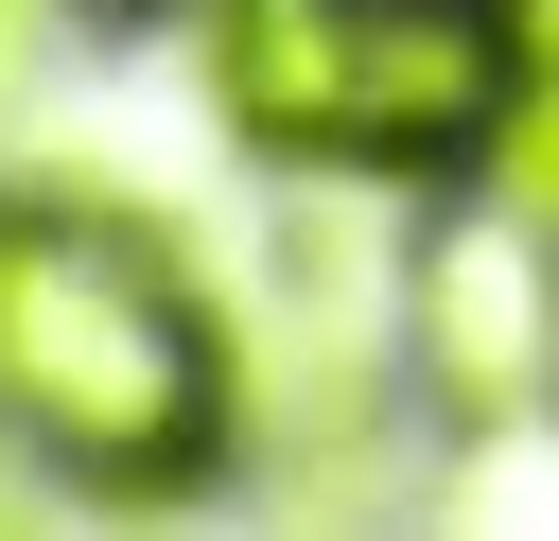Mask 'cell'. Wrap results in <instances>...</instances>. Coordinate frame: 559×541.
<instances>
[{
  "label": "cell",
  "mask_w": 559,
  "mask_h": 541,
  "mask_svg": "<svg viewBox=\"0 0 559 541\" xmlns=\"http://www.w3.org/2000/svg\"><path fill=\"white\" fill-rule=\"evenodd\" d=\"M0 419L70 489H192L227 454V332L122 209H0Z\"/></svg>",
  "instance_id": "cell-1"
},
{
  "label": "cell",
  "mask_w": 559,
  "mask_h": 541,
  "mask_svg": "<svg viewBox=\"0 0 559 541\" xmlns=\"http://www.w3.org/2000/svg\"><path fill=\"white\" fill-rule=\"evenodd\" d=\"M210 87L262 157L454 175L524 87V0H210Z\"/></svg>",
  "instance_id": "cell-2"
},
{
  "label": "cell",
  "mask_w": 559,
  "mask_h": 541,
  "mask_svg": "<svg viewBox=\"0 0 559 541\" xmlns=\"http://www.w3.org/2000/svg\"><path fill=\"white\" fill-rule=\"evenodd\" d=\"M489 175H507L524 209H559V0L524 17V87H507V122H489Z\"/></svg>",
  "instance_id": "cell-4"
},
{
  "label": "cell",
  "mask_w": 559,
  "mask_h": 541,
  "mask_svg": "<svg viewBox=\"0 0 559 541\" xmlns=\"http://www.w3.org/2000/svg\"><path fill=\"white\" fill-rule=\"evenodd\" d=\"M419 314V384L454 401V436H524L559 419V209H454L402 279Z\"/></svg>",
  "instance_id": "cell-3"
}]
</instances>
